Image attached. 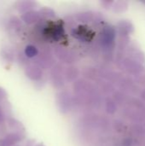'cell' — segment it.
Instances as JSON below:
<instances>
[{"mask_svg":"<svg viewBox=\"0 0 145 146\" xmlns=\"http://www.w3.org/2000/svg\"><path fill=\"white\" fill-rule=\"evenodd\" d=\"M25 54L28 57H33L38 54V50L33 45H28L25 49Z\"/></svg>","mask_w":145,"mask_h":146,"instance_id":"obj_1","label":"cell"}]
</instances>
